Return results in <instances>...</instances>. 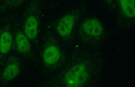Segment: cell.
I'll use <instances>...</instances> for the list:
<instances>
[{"label":"cell","instance_id":"cell-1","mask_svg":"<svg viewBox=\"0 0 135 87\" xmlns=\"http://www.w3.org/2000/svg\"><path fill=\"white\" fill-rule=\"evenodd\" d=\"M88 77L85 66L83 64H78L73 67L67 72L66 82L68 86H78L84 84Z\"/></svg>","mask_w":135,"mask_h":87},{"label":"cell","instance_id":"cell-2","mask_svg":"<svg viewBox=\"0 0 135 87\" xmlns=\"http://www.w3.org/2000/svg\"><path fill=\"white\" fill-rule=\"evenodd\" d=\"M74 22L73 15H69L64 16L57 25V30L59 34L64 37L69 35L73 29Z\"/></svg>","mask_w":135,"mask_h":87},{"label":"cell","instance_id":"cell-3","mask_svg":"<svg viewBox=\"0 0 135 87\" xmlns=\"http://www.w3.org/2000/svg\"><path fill=\"white\" fill-rule=\"evenodd\" d=\"M83 28L87 34L93 36H98L100 35L103 30L100 22L94 19H89L84 21Z\"/></svg>","mask_w":135,"mask_h":87},{"label":"cell","instance_id":"cell-4","mask_svg":"<svg viewBox=\"0 0 135 87\" xmlns=\"http://www.w3.org/2000/svg\"><path fill=\"white\" fill-rule=\"evenodd\" d=\"M60 57V51L55 46H48L43 52V59L46 63L49 65H52L57 62Z\"/></svg>","mask_w":135,"mask_h":87},{"label":"cell","instance_id":"cell-5","mask_svg":"<svg viewBox=\"0 0 135 87\" xmlns=\"http://www.w3.org/2000/svg\"><path fill=\"white\" fill-rule=\"evenodd\" d=\"M38 30V21L35 16H31L26 20L25 26V34L29 38L35 39L37 36Z\"/></svg>","mask_w":135,"mask_h":87},{"label":"cell","instance_id":"cell-6","mask_svg":"<svg viewBox=\"0 0 135 87\" xmlns=\"http://www.w3.org/2000/svg\"><path fill=\"white\" fill-rule=\"evenodd\" d=\"M13 38L9 32H3L0 37V51L3 54L9 52L11 48Z\"/></svg>","mask_w":135,"mask_h":87},{"label":"cell","instance_id":"cell-7","mask_svg":"<svg viewBox=\"0 0 135 87\" xmlns=\"http://www.w3.org/2000/svg\"><path fill=\"white\" fill-rule=\"evenodd\" d=\"M16 41L19 50L23 53H26L31 49L30 43L25 34L19 33L17 34Z\"/></svg>","mask_w":135,"mask_h":87},{"label":"cell","instance_id":"cell-8","mask_svg":"<svg viewBox=\"0 0 135 87\" xmlns=\"http://www.w3.org/2000/svg\"><path fill=\"white\" fill-rule=\"evenodd\" d=\"M120 5L125 15L130 18L135 15V0H120Z\"/></svg>","mask_w":135,"mask_h":87},{"label":"cell","instance_id":"cell-9","mask_svg":"<svg viewBox=\"0 0 135 87\" xmlns=\"http://www.w3.org/2000/svg\"><path fill=\"white\" fill-rule=\"evenodd\" d=\"M18 67L15 64L8 65L4 69L2 77L5 80H11L16 77L19 72Z\"/></svg>","mask_w":135,"mask_h":87}]
</instances>
